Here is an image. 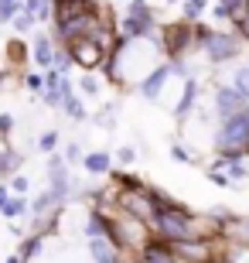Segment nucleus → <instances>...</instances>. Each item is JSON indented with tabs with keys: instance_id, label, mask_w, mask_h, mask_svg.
Segmentation results:
<instances>
[{
	"instance_id": "1",
	"label": "nucleus",
	"mask_w": 249,
	"mask_h": 263,
	"mask_svg": "<svg viewBox=\"0 0 249 263\" xmlns=\"http://www.w3.org/2000/svg\"><path fill=\"white\" fill-rule=\"evenodd\" d=\"M246 140H249V113H236V117H229L225 123H222L219 147L225 151V154H236Z\"/></svg>"
},
{
	"instance_id": "2",
	"label": "nucleus",
	"mask_w": 249,
	"mask_h": 263,
	"mask_svg": "<svg viewBox=\"0 0 249 263\" xmlns=\"http://www.w3.org/2000/svg\"><path fill=\"white\" fill-rule=\"evenodd\" d=\"M157 229H161L167 239H181V243H184V239H191V236H198L191 229V219H188L184 212H174V209H167V212L157 215Z\"/></svg>"
},
{
	"instance_id": "3",
	"label": "nucleus",
	"mask_w": 249,
	"mask_h": 263,
	"mask_svg": "<svg viewBox=\"0 0 249 263\" xmlns=\"http://www.w3.org/2000/svg\"><path fill=\"white\" fill-rule=\"evenodd\" d=\"M72 59L82 68H96L103 62V45L96 38H75L72 41Z\"/></svg>"
},
{
	"instance_id": "4",
	"label": "nucleus",
	"mask_w": 249,
	"mask_h": 263,
	"mask_svg": "<svg viewBox=\"0 0 249 263\" xmlns=\"http://www.w3.org/2000/svg\"><path fill=\"white\" fill-rule=\"evenodd\" d=\"M215 106H219V113L225 120L236 117V113H246V92H236V89H219Z\"/></svg>"
},
{
	"instance_id": "5",
	"label": "nucleus",
	"mask_w": 249,
	"mask_h": 263,
	"mask_svg": "<svg viewBox=\"0 0 249 263\" xmlns=\"http://www.w3.org/2000/svg\"><path fill=\"white\" fill-rule=\"evenodd\" d=\"M236 51H239V45H236L232 38H225V34H215V38H208V55H212L215 62L232 59Z\"/></svg>"
},
{
	"instance_id": "6",
	"label": "nucleus",
	"mask_w": 249,
	"mask_h": 263,
	"mask_svg": "<svg viewBox=\"0 0 249 263\" xmlns=\"http://www.w3.org/2000/svg\"><path fill=\"white\" fill-rule=\"evenodd\" d=\"M178 253L181 256H191V263H201V260H208V246L205 243H178Z\"/></svg>"
},
{
	"instance_id": "7",
	"label": "nucleus",
	"mask_w": 249,
	"mask_h": 263,
	"mask_svg": "<svg viewBox=\"0 0 249 263\" xmlns=\"http://www.w3.org/2000/svg\"><path fill=\"white\" fill-rule=\"evenodd\" d=\"M79 7H89V4H82V0H58V24H65V21H72V17H79L75 10Z\"/></svg>"
},
{
	"instance_id": "8",
	"label": "nucleus",
	"mask_w": 249,
	"mask_h": 263,
	"mask_svg": "<svg viewBox=\"0 0 249 263\" xmlns=\"http://www.w3.org/2000/svg\"><path fill=\"white\" fill-rule=\"evenodd\" d=\"M167 76H171V68L161 65V68H157V72H154V76L144 82V96H150V99H154V92H157V89L164 86V79H167Z\"/></svg>"
},
{
	"instance_id": "9",
	"label": "nucleus",
	"mask_w": 249,
	"mask_h": 263,
	"mask_svg": "<svg viewBox=\"0 0 249 263\" xmlns=\"http://www.w3.org/2000/svg\"><path fill=\"white\" fill-rule=\"evenodd\" d=\"M140 236H144V226L140 222H123V239L126 243H137Z\"/></svg>"
},
{
	"instance_id": "10",
	"label": "nucleus",
	"mask_w": 249,
	"mask_h": 263,
	"mask_svg": "<svg viewBox=\"0 0 249 263\" xmlns=\"http://www.w3.org/2000/svg\"><path fill=\"white\" fill-rule=\"evenodd\" d=\"M123 202H126V209H130V212H137V215H150V212H147V202H144V198L123 195Z\"/></svg>"
},
{
	"instance_id": "11",
	"label": "nucleus",
	"mask_w": 249,
	"mask_h": 263,
	"mask_svg": "<svg viewBox=\"0 0 249 263\" xmlns=\"http://www.w3.org/2000/svg\"><path fill=\"white\" fill-rule=\"evenodd\" d=\"M86 167L89 171H106V167H109V157L106 154H92V157H86Z\"/></svg>"
},
{
	"instance_id": "12",
	"label": "nucleus",
	"mask_w": 249,
	"mask_h": 263,
	"mask_svg": "<svg viewBox=\"0 0 249 263\" xmlns=\"http://www.w3.org/2000/svg\"><path fill=\"white\" fill-rule=\"evenodd\" d=\"M147 263H174V260L167 256V250H161V246H150V250H147Z\"/></svg>"
},
{
	"instance_id": "13",
	"label": "nucleus",
	"mask_w": 249,
	"mask_h": 263,
	"mask_svg": "<svg viewBox=\"0 0 249 263\" xmlns=\"http://www.w3.org/2000/svg\"><path fill=\"white\" fill-rule=\"evenodd\" d=\"M191 99H195V82H188V86H184V99H181V106H178V117L191 106Z\"/></svg>"
},
{
	"instance_id": "14",
	"label": "nucleus",
	"mask_w": 249,
	"mask_h": 263,
	"mask_svg": "<svg viewBox=\"0 0 249 263\" xmlns=\"http://www.w3.org/2000/svg\"><path fill=\"white\" fill-rule=\"evenodd\" d=\"M38 62H41V65H48V62H51V48H48V41H45V38L38 41Z\"/></svg>"
},
{
	"instance_id": "15",
	"label": "nucleus",
	"mask_w": 249,
	"mask_h": 263,
	"mask_svg": "<svg viewBox=\"0 0 249 263\" xmlns=\"http://www.w3.org/2000/svg\"><path fill=\"white\" fill-rule=\"evenodd\" d=\"M21 212H24V202H21V198H14V202L4 205V215H21Z\"/></svg>"
},
{
	"instance_id": "16",
	"label": "nucleus",
	"mask_w": 249,
	"mask_h": 263,
	"mask_svg": "<svg viewBox=\"0 0 249 263\" xmlns=\"http://www.w3.org/2000/svg\"><path fill=\"white\" fill-rule=\"evenodd\" d=\"M65 106H68V113H72V117H86V109L79 106L75 99H65Z\"/></svg>"
},
{
	"instance_id": "17",
	"label": "nucleus",
	"mask_w": 249,
	"mask_h": 263,
	"mask_svg": "<svg viewBox=\"0 0 249 263\" xmlns=\"http://www.w3.org/2000/svg\"><path fill=\"white\" fill-rule=\"evenodd\" d=\"M236 86H239L242 92H246V89H249V68H242L239 76H236Z\"/></svg>"
},
{
	"instance_id": "18",
	"label": "nucleus",
	"mask_w": 249,
	"mask_h": 263,
	"mask_svg": "<svg viewBox=\"0 0 249 263\" xmlns=\"http://www.w3.org/2000/svg\"><path fill=\"white\" fill-rule=\"evenodd\" d=\"M55 147V134H45L41 137V151H51Z\"/></svg>"
},
{
	"instance_id": "19",
	"label": "nucleus",
	"mask_w": 249,
	"mask_h": 263,
	"mask_svg": "<svg viewBox=\"0 0 249 263\" xmlns=\"http://www.w3.org/2000/svg\"><path fill=\"white\" fill-rule=\"evenodd\" d=\"M120 161L130 164V161H133V147H123V151H120Z\"/></svg>"
},
{
	"instance_id": "20",
	"label": "nucleus",
	"mask_w": 249,
	"mask_h": 263,
	"mask_svg": "<svg viewBox=\"0 0 249 263\" xmlns=\"http://www.w3.org/2000/svg\"><path fill=\"white\" fill-rule=\"evenodd\" d=\"M10 17V0H0V21Z\"/></svg>"
},
{
	"instance_id": "21",
	"label": "nucleus",
	"mask_w": 249,
	"mask_h": 263,
	"mask_svg": "<svg viewBox=\"0 0 249 263\" xmlns=\"http://www.w3.org/2000/svg\"><path fill=\"white\" fill-rule=\"evenodd\" d=\"M229 171H232V178H246V167L242 164H229Z\"/></svg>"
},
{
	"instance_id": "22",
	"label": "nucleus",
	"mask_w": 249,
	"mask_h": 263,
	"mask_svg": "<svg viewBox=\"0 0 249 263\" xmlns=\"http://www.w3.org/2000/svg\"><path fill=\"white\" fill-rule=\"evenodd\" d=\"M10 123H14V120H10L7 113H4V117H0V134H7V130H10Z\"/></svg>"
},
{
	"instance_id": "23",
	"label": "nucleus",
	"mask_w": 249,
	"mask_h": 263,
	"mask_svg": "<svg viewBox=\"0 0 249 263\" xmlns=\"http://www.w3.org/2000/svg\"><path fill=\"white\" fill-rule=\"evenodd\" d=\"M82 89L86 92H96V79H82Z\"/></svg>"
},
{
	"instance_id": "24",
	"label": "nucleus",
	"mask_w": 249,
	"mask_h": 263,
	"mask_svg": "<svg viewBox=\"0 0 249 263\" xmlns=\"http://www.w3.org/2000/svg\"><path fill=\"white\" fill-rule=\"evenodd\" d=\"M24 28H31V17L24 14V17H17V31H24Z\"/></svg>"
},
{
	"instance_id": "25",
	"label": "nucleus",
	"mask_w": 249,
	"mask_h": 263,
	"mask_svg": "<svg viewBox=\"0 0 249 263\" xmlns=\"http://www.w3.org/2000/svg\"><path fill=\"white\" fill-rule=\"evenodd\" d=\"M201 7H205V0H191V4H188V10H191V14H195V10H201Z\"/></svg>"
},
{
	"instance_id": "26",
	"label": "nucleus",
	"mask_w": 249,
	"mask_h": 263,
	"mask_svg": "<svg viewBox=\"0 0 249 263\" xmlns=\"http://www.w3.org/2000/svg\"><path fill=\"white\" fill-rule=\"evenodd\" d=\"M4 205H7V192H4V188H0V209H4Z\"/></svg>"
},
{
	"instance_id": "27",
	"label": "nucleus",
	"mask_w": 249,
	"mask_h": 263,
	"mask_svg": "<svg viewBox=\"0 0 249 263\" xmlns=\"http://www.w3.org/2000/svg\"><path fill=\"white\" fill-rule=\"evenodd\" d=\"M215 263H232V260H215Z\"/></svg>"
},
{
	"instance_id": "28",
	"label": "nucleus",
	"mask_w": 249,
	"mask_h": 263,
	"mask_svg": "<svg viewBox=\"0 0 249 263\" xmlns=\"http://www.w3.org/2000/svg\"><path fill=\"white\" fill-rule=\"evenodd\" d=\"M246 151H249V140H246Z\"/></svg>"
},
{
	"instance_id": "29",
	"label": "nucleus",
	"mask_w": 249,
	"mask_h": 263,
	"mask_svg": "<svg viewBox=\"0 0 249 263\" xmlns=\"http://www.w3.org/2000/svg\"><path fill=\"white\" fill-rule=\"evenodd\" d=\"M246 4H249V0H246Z\"/></svg>"
}]
</instances>
